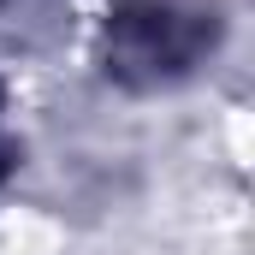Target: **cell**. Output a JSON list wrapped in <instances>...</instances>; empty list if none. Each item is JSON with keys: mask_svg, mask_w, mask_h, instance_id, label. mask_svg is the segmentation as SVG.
I'll return each mask as SVG.
<instances>
[{"mask_svg": "<svg viewBox=\"0 0 255 255\" xmlns=\"http://www.w3.org/2000/svg\"><path fill=\"white\" fill-rule=\"evenodd\" d=\"M220 18L190 0H119L107 12L101 60L125 89H172L214 54Z\"/></svg>", "mask_w": 255, "mask_h": 255, "instance_id": "1", "label": "cell"}, {"mask_svg": "<svg viewBox=\"0 0 255 255\" xmlns=\"http://www.w3.org/2000/svg\"><path fill=\"white\" fill-rule=\"evenodd\" d=\"M12 160H18V148H12V136H6V95H0V184H6Z\"/></svg>", "mask_w": 255, "mask_h": 255, "instance_id": "2", "label": "cell"}]
</instances>
